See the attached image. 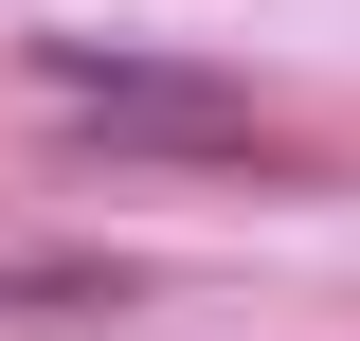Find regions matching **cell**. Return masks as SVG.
Segmentation results:
<instances>
[{
  "instance_id": "obj_1",
  "label": "cell",
  "mask_w": 360,
  "mask_h": 341,
  "mask_svg": "<svg viewBox=\"0 0 360 341\" xmlns=\"http://www.w3.org/2000/svg\"><path fill=\"white\" fill-rule=\"evenodd\" d=\"M18 72H37V108L72 126V162L108 180H252V198H324V144L270 126L234 72H198V54H108V36H18Z\"/></svg>"
},
{
  "instance_id": "obj_2",
  "label": "cell",
  "mask_w": 360,
  "mask_h": 341,
  "mask_svg": "<svg viewBox=\"0 0 360 341\" xmlns=\"http://www.w3.org/2000/svg\"><path fill=\"white\" fill-rule=\"evenodd\" d=\"M162 269L144 252H0V323L18 341H72V323H144Z\"/></svg>"
}]
</instances>
